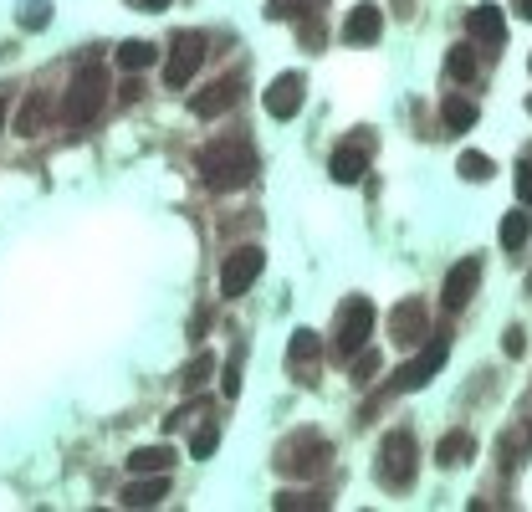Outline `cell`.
I'll return each mask as SVG.
<instances>
[{"instance_id": "obj_1", "label": "cell", "mask_w": 532, "mask_h": 512, "mask_svg": "<svg viewBox=\"0 0 532 512\" xmlns=\"http://www.w3.org/2000/svg\"><path fill=\"white\" fill-rule=\"evenodd\" d=\"M251 175H256L251 144H241V139H215V144L200 149V180H205L210 190H241V185H251Z\"/></svg>"}, {"instance_id": "obj_2", "label": "cell", "mask_w": 532, "mask_h": 512, "mask_svg": "<svg viewBox=\"0 0 532 512\" xmlns=\"http://www.w3.org/2000/svg\"><path fill=\"white\" fill-rule=\"evenodd\" d=\"M103 98H108V72H103V67H82V72L72 77V88H67V103H62L67 128L93 123L98 108H103Z\"/></svg>"}, {"instance_id": "obj_3", "label": "cell", "mask_w": 532, "mask_h": 512, "mask_svg": "<svg viewBox=\"0 0 532 512\" xmlns=\"http://www.w3.org/2000/svg\"><path fill=\"white\" fill-rule=\"evenodd\" d=\"M328 456H333V446L318 431H297L292 441L277 446V472L282 477H318L328 466Z\"/></svg>"}, {"instance_id": "obj_4", "label": "cell", "mask_w": 532, "mask_h": 512, "mask_svg": "<svg viewBox=\"0 0 532 512\" xmlns=\"http://www.w3.org/2000/svg\"><path fill=\"white\" fill-rule=\"evenodd\" d=\"M379 482H384L389 492H399V487L415 482V436H410V431H389V436L379 441Z\"/></svg>"}, {"instance_id": "obj_5", "label": "cell", "mask_w": 532, "mask_h": 512, "mask_svg": "<svg viewBox=\"0 0 532 512\" xmlns=\"http://www.w3.org/2000/svg\"><path fill=\"white\" fill-rule=\"evenodd\" d=\"M369 333H374V303H369V297H348V303L338 308L333 349H338L343 359H353V354L369 344Z\"/></svg>"}, {"instance_id": "obj_6", "label": "cell", "mask_w": 532, "mask_h": 512, "mask_svg": "<svg viewBox=\"0 0 532 512\" xmlns=\"http://www.w3.org/2000/svg\"><path fill=\"white\" fill-rule=\"evenodd\" d=\"M205 62V36L200 31H180L169 41V62H164V82L169 88H190V77Z\"/></svg>"}, {"instance_id": "obj_7", "label": "cell", "mask_w": 532, "mask_h": 512, "mask_svg": "<svg viewBox=\"0 0 532 512\" xmlns=\"http://www.w3.org/2000/svg\"><path fill=\"white\" fill-rule=\"evenodd\" d=\"M446 354H451V338L440 333V338H425V349L399 369V379H394V390H425V384L440 374V364H446Z\"/></svg>"}, {"instance_id": "obj_8", "label": "cell", "mask_w": 532, "mask_h": 512, "mask_svg": "<svg viewBox=\"0 0 532 512\" xmlns=\"http://www.w3.org/2000/svg\"><path fill=\"white\" fill-rule=\"evenodd\" d=\"M261 267H266V251H261V246H241V251H231V256H226V267H220V292H226V297L251 292V282L261 277Z\"/></svg>"}, {"instance_id": "obj_9", "label": "cell", "mask_w": 532, "mask_h": 512, "mask_svg": "<svg viewBox=\"0 0 532 512\" xmlns=\"http://www.w3.org/2000/svg\"><path fill=\"white\" fill-rule=\"evenodd\" d=\"M481 287V256H461V262L446 272V287H440V303H446L451 313H461L471 297Z\"/></svg>"}, {"instance_id": "obj_10", "label": "cell", "mask_w": 532, "mask_h": 512, "mask_svg": "<svg viewBox=\"0 0 532 512\" xmlns=\"http://www.w3.org/2000/svg\"><path fill=\"white\" fill-rule=\"evenodd\" d=\"M302 98H307V77L302 72H282L277 82H272V88H266V113H272V118H297L302 113Z\"/></svg>"}, {"instance_id": "obj_11", "label": "cell", "mask_w": 532, "mask_h": 512, "mask_svg": "<svg viewBox=\"0 0 532 512\" xmlns=\"http://www.w3.org/2000/svg\"><path fill=\"white\" fill-rule=\"evenodd\" d=\"M425 333H430V318H425V303H399L394 313H389V338L399 349H415V344H425Z\"/></svg>"}, {"instance_id": "obj_12", "label": "cell", "mask_w": 532, "mask_h": 512, "mask_svg": "<svg viewBox=\"0 0 532 512\" xmlns=\"http://www.w3.org/2000/svg\"><path fill=\"white\" fill-rule=\"evenodd\" d=\"M236 103H241V82H236V77H220V82H210L205 93L190 98V113H195V118H220V113L236 108Z\"/></svg>"}, {"instance_id": "obj_13", "label": "cell", "mask_w": 532, "mask_h": 512, "mask_svg": "<svg viewBox=\"0 0 532 512\" xmlns=\"http://www.w3.org/2000/svg\"><path fill=\"white\" fill-rule=\"evenodd\" d=\"M379 31H384L379 6H353V11H348V21H343V41H348V47H374Z\"/></svg>"}, {"instance_id": "obj_14", "label": "cell", "mask_w": 532, "mask_h": 512, "mask_svg": "<svg viewBox=\"0 0 532 512\" xmlns=\"http://www.w3.org/2000/svg\"><path fill=\"white\" fill-rule=\"evenodd\" d=\"M364 169H369V144H343V149L328 159V175H333L338 185H359Z\"/></svg>"}, {"instance_id": "obj_15", "label": "cell", "mask_w": 532, "mask_h": 512, "mask_svg": "<svg viewBox=\"0 0 532 512\" xmlns=\"http://www.w3.org/2000/svg\"><path fill=\"white\" fill-rule=\"evenodd\" d=\"M169 497V472H144L139 482L123 487V507H159Z\"/></svg>"}, {"instance_id": "obj_16", "label": "cell", "mask_w": 532, "mask_h": 512, "mask_svg": "<svg viewBox=\"0 0 532 512\" xmlns=\"http://www.w3.org/2000/svg\"><path fill=\"white\" fill-rule=\"evenodd\" d=\"M466 31H471L476 41H486V47H502V41H507V21H502V11H497V6H486V0L466 16Z\"/></svg>"}, {"instance_id": "obj_17", "label": "cell", "mask_w": 532, "mask_h": 512, "mask_svg": "<svg viewBox=\"0 0 532 512\" xmlns=\"http://www.w3.org/2000/svg\"><path fill=\"white\" fill-rule=\"evenodd\" d=\"M47 113H52V108H47V93H31L26 108L16 113V134H21V139H36L41 128H47Z\"/></svg>"}, {"instance_id": "obj_18", "label": "cell", "mask_w": 532, "mask_h": 512, "mask_svg": "<svg viewBox=\"0 0 532 512\" xmlns=\"http://www.w3.org/2000/svg\"><path fill=\"white\" fill-rule=\"evenodd\" d=\"M169 466H174V451H169V446H139V451L128 456V472H133V477H144V472H169Z\"/></svg>"}, {"instance_id": "obj_19", "label": "cell", "mask_w": 532, "mask_h": 512, "mask_svg": "<svg viewBox=\"0 0 532 512\" xmlns=\"http://www.w3.org/2000/svg\"><path fill=\"white\" fill-rule=\"evenodd\" d=\"M440 123H446V134H466L476 123V103L471 98H446L440 103Z\"/></svg>"}, {"instance_id": "obj_20", "label": "cell", "mask_w": 532, "mask_h": 512, "mask_svg": "<svg viewBox=\"0 0 532 512\" xmlns=\"http://www.w3.org/2000/svg\"><path fill=\"white\" fill-rule=\"evenodd\" d=\"M323 6L328 0H266V21H302V16H313Z\"/></svg>"}, {"instance_id": "obj_21", "label": "cell", "mask_w": 532, "mask_h": 512, "mask_svg": "<svg viewBox=\"0 0 532 512\" xmlns=\"http://www.w3.org/2000/svg\"><path fill=\"white\" fill-rule=\"evenodd\" d=\"M318 354H323L318 333H313V328H297V333H292V344H287V364H292V369H302V364H313Z\"/></svg>"}, {"instance_id": "obj_22", "label": "cell", "mask_w": 532, "mask_h": 512, "mask_svg": "<svg viewBox=\"0 0 532 512\" xmlns=\"http://www.w3.org/2000/svg\"><path fill=\"white\" fill-rule=\"evenodd\" d=\"M471 451H476V441H471V431H451L446 441H440V451H435V461H440V466H461V461H471Z\"/></svg>"}, {"instance_id": "obj_23", "label": "cell", "mask_w": 532, "mask_h": 512, "mask_svg": "<svg viewBox=\"0 0 532 512\" xmlns=\"http://www.w3.org/2000/svg\"><path fill=\"white\" fill-rule=\"evenodd\" d=\"M532 241V216H527V210H512V216L502 221V246L507 251H522Z\"/></svg>"}, {"instance_id": "obj_24", "label": "cell", "mask_w": 532, "mask_h": 512, "mask_svg": "<svg viewBox=\"0 0 532 512\" xmlns=\"http://www.w3.org/2000/svg\"><path fill=\"white\" fill-rule=\"evenodd\" d=\"M118 67H123V72L154 67V47H149V41H123V47H118Z\"/></svg>"}, {"instance_id": "obj_25", "label": "cell", "mask_w": 532, "mask_h": 512, "mask_svg": "<svg viewBox=\"0 0 532 512\" xmlns=\"http://www.w3.org/2000/svg\"><path fill=\"white\" fill-rule=\"evenodd\" d=\"M16 21L26 26V31H41L52 21V0H21V11H16Z\"/></svg>"}, {"instance_id": "obj_26", "label": "cell", "mask_w": 532, "mask_h": 512, "mask_svg": "<svg viewBox=\"0 0 532 512\" xmlns=\"http://www.w3.org/2000/svg\"><path fill=\"white\" fill-rule=\"evenodd\" d=\"M446 72H451L456 82H471V77H476V47H451Z\"/></svg>"}, {"instance_id": "obj_27", "label": "cell", "mask_w": 532, "mask_h": 512, "mask_svg": "<svg viewBox=\"0 0 532 512\" xmlns=\"http://www.w3.org/2000/svg\"><path fill=\"white\" fill-rule=\"evenodd\" d=\"M461 180H471V185L481 180L486 185V180H492V159H486V154H461Z\"/></svg>"}, {"instance_id": "obj_28", "label": "cell", "mask_w": 532, "mask_h": 512, "mask_svg": "<svg viewBox=\"0 0 532 512\" xmlns=\"http://www.w3.org/2000/svg\"><path fill=\"white\" fill-rule=\"evenodd\" d=\"M215 446H220V431H215V425H200V431L190 436V456H215Z\"/></svg>"}, {"instance_id": "obj_29", "label": "cell", "mask_w": 532, "mask_h": 512, "mask_svg": "<svg viewBox=\"0 0 532 512\" xmlns=\"http://www.w3.org/2000/svg\"><path fill=\"white\" fill-rule=\"evenodd\" d=\"M272 507H277V512H292V507H328V497H313V492H282Z\"/></svg>"}, {"instance_id": "obj_30", "label": "cell", "mask_w": 532, "mask_h": 512, "mask_svg": "<svg viewBox=\"0 0 532 512\" xmlns=\"http://www.w3.org/2000/svg\"><path fill=\"white\" fill-rule=\"evenodd\" d=\"M517 200H522V205L532 210V149H527V154L517 159Z\"/></svg>"}, {"instance_id": "obj_31", "label": "cell", "mask_w": 532, "mask_h": 512, "mask_svg": "<svg viewBox=\"0 0 532 512\" xmlns=\"http://www.w3.org/2000/svg\"><path fill=\"white\" fill-rule=\"evenodd\" d=\"M210 369H215V359H210V354H200V359L185 369V390H200V384L210 379Z\"/></svg>"}, {"instance_id": "obj_32", "label": "cell", "mask_w": 532, "mask_h": 512, "mask_svg": "<svg viewBox=\"0 0 532 512\" xmlns=\"http://www.w3.org/2000/svg\"><path fill=\"white\" fill-rule=\"evenodd\" d=\"M302 47H307V52L323 47V21H318V16H302Z\"/></svg>"}, {"instance_id": "obj_33", "label": "cell", "mask_w": 532, "mask_h": 512, "mask_svg": "<svg viewBox=\"0 0 532 512\" xmlns=\"http://www.w3.org/2000/svg\"><path fill=\"white\" fill-rule=\"evenodd\" d=\"M220 390H226L231 400L241 395V359H236V354H231V364H226V374H220Z\"/></svg>"}, {"instance_id": "obj_34", "label": "cell", "mask_w": 532, "mask_h": 512, "mask_svg": "<svg viewBox=\"0 0 532 512\" xmlns=\"http://www.w3.org/2000/svg\"><path fill=\"white\" fill-rule=\"evenodd\" d=\"M374 374H379V354L359 349V354H353V379H374Z\"/></svg>"}, {"instance_id": "obj_35", "label": "cell", "mask_w": 532, "mask_h": 512, "mask_svg": "<svg viewBox=\"0 0 532 512\" xmlns=\"http://www.w3.org/2000/svg\"><path fill=\"white\" fill-rule=\"evenodd\" d=\"M502 349H507V359H522V354H527V333H522V328H507Z\"/></svg>"}, {"instance_id": "obj_36", "label": "cell", "mask_w": 532, "mask_h": 512, "mask_svg": "<svg viewBox=\"0 0 532 512\" xmlns=\"http://www.w3.org/2000/svg\"><path fill=\"white\" fill-rule=\"evenodd\" d=\"M128 6H139V11H164L169 0H128Z\"/></svg>"}, {"instance_id": "obj_37", "label": "cell", "mask_w": 532, "mask_h": 512, "mask_svg": "<svg viewBox=\"0 0 532 512\" xmlns=\"http://www.w3.org/2000/svg\"><path fill=\"white\" fill-rule=\"evenodd\" d=\"M512 6H517V16H522V21H532V0H512Z\"/></svg>"}, {"instance_id": "obj_38", "label": "cell", "mask_w": 532, "mask_h": 512, "mask_svg": "<svg viewBox=\"0 0 532 512\" xmlns=\"http://www.w3.org/2000/svg\"><path fill=\"white\" fill-rule=\"evenodd\" d=\"M0 128H6V98H0Z\"/></svg>"}, {"instance_id": "obj_39", "label": "cell", "mask_w": 532, "mask_h": 512, "mask_svg": "<svg viewBox=\"0 0 532 512\" xmlns=\"http://www.w3.org/2000/svg\"><path fill=\"white\" fill-rule=\"evenodd\" d=\"M527 113H532V98H527Z\"/></svg>"}, {"instance_id": "obj_40", "label": "cell", "mask_w": 532, "mask_h": 512, "mask_svg": "<svg viewBox=\"0 0 532 512\" xmlns=\"http://www.w3.org/2000/svg\"><path fill=\"white\" fill-rule=\"evenodd\" d=\"M527 287H532V277H527Z\"/></svg>"}]
</instances>
